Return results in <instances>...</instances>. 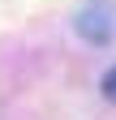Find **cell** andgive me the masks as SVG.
Here are the masks:
<instances>
[{"mask_svg": "<svg viewBox=\"0 0 116 120\" xmlns=\"http://www.w3.org/2000/svg\"><path fill=\"white\" fill-rule=\"evenodd\" d=\"M77 34L86 43H108L116 34V13H112L108 0H95V4H86L77 13Z\"/></svg>", "mask_w": 116, "mask_h": 120, "instance_id": "cell-1", "label": "cell"}, {"mask_svg": "<svg viewBox=\"0 0 116 120\" xmlns=\"http://www.w3.org/2000/svg\"><path fill=\"white\" fill-rule=\"evenodd\" d=\"M103 99H108V103H116V64L108 69V77H103Z\"/></svg>", "mask_w": 116, "mask_h": 120, "instance_id": "cell-2", "label": "cell"}]
</instances>
